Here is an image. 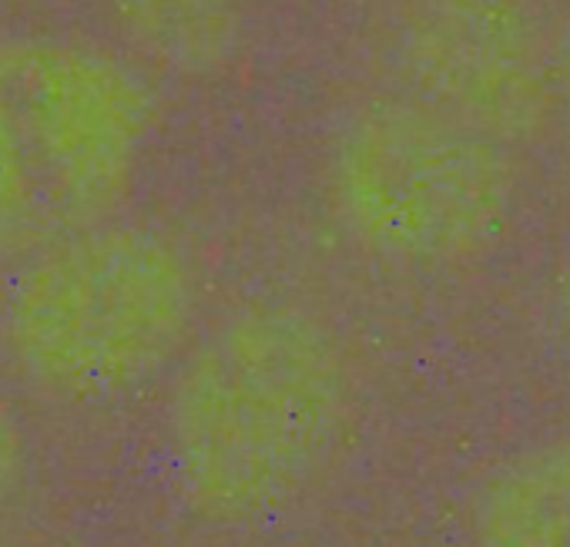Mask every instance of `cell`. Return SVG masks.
I'll return each mask as SVG.
<instances>
[{
	"label": "cell",
	"instance_id": "30bf717a",
	"mask_svg": "<svg viewBox=\"0 0 570 547\" xmlns=\"http://www.w3.org/2000/svg\"><path fill=\"white\" fill-rule=\"evenodd\" d=\"M557 326H560V336L570 350V265L563 268L560 286H557Z\"/></svg>",
	"mask_w": 570,
	"mask_h": 547
},
{
	"label": "cell",
	"instance_id": "ba28073f",
	"mask_svg": "<svg viewBox=\"0 0 570 547\" xmlns=\"http://www.w3.org/2000/svg\"><path fill=\"white\" fill-rule=\"evenodd\" d=\"M28 473V433L11 400L0 393V504H8Z\"/></svg>",
	"mask_w": 570,
	"mask_h": 547
},
{
	"label": "cell",
	"instance_id": "8fae6325",
	"mask_svg": "<svg viewBox=\"0 0 570 547\" xmlns=\"http://www.w3.org/2000/svg\"><path fill=\"white\" fill-rule=\"evenodd\" d=\"M0 547H18L14 540H8V537H0Z\"/></svg>",
	"mask_w": 570,
	"mask_h": 547
},
{
	"label": "cell",
	"instance_id": "52a82bcc",
	"mask_svg": "<svg viewBox=\"0 0 570 547\" xmlns=\"http://www.w3.org/2000/svg\"><path fill=\"white\" fill-rule=\"evenodd\" d=\"M125 28L161 61L215 68L232 55L235 14L228 0H115Z\"/></svg>",
	"mask_w": 570,
	"mask_h": 547
},
{
	"label": "cell",
	"instance_id": "6da1fadb",
	"mask_svg": "<svg viewBox=\"0 0 570 547\" xmlns=\"http://www.w3.org/2000/svg\"><path fill=\"white\" fill-rule=\"evenodd\" d=\"M353 410L336 333L296 306H248L181 363L165 443L181 500L222 527L275 520L333 463Z\"/></svg>",
	"mask_w": 570,
	"mask_h": 547
},
{
	"label": "cell",
	"instance_id": "277c9868",
	"mask_svg": "<svg viewBox=\"0 0 570 547\" xmlns=\"http://www.w3.org/2000/svg\"><path fill=\"white\" fill-rule=\"evenodd\" d=\"M350 238L406 268H450L497 245L513 208L503 141L416 98L350 118L330 158Z\"/></svg>",
	"mask_w": 570,
	"mask_h": 547
},
{
	"label": "cell",
	"instance_id": "5b68a950",
	"mask_svg": "<svg viewBox=\"0 0 570 547\" xmlns=\"http://www.w3.org/2000/svg\"><path fill=\"white\" fill-rule=\"evenodd\" d=\"M396 65L413 98L497 141L540 128L553 95V45L527 0H406Z\"/></svg>",
	"mask_w": 570,
	"mask_h": 547
},
{
	"label": "cell",
	"instance_id": "8992f818",
	"mask_svg": "<svg viewBox=\"0 0 570 547\" xmlns=\"http://www.w3.org/2000/svg\"><path fill=\"white\" fill-rule=\"evenodd\" d=\"M476 547H570V440L500 460L470 507Z\"/></svg>",
	"mask_w": 570,
	"mask_h": 547
},
{
	"label": "cell",
	"instance_id": "9c48e42d",
	"mask_svg": "<svg viewBox=\"0 0 570 547\" xmlns=\"http://www.w3.org/2000/svg\"><path fill=\"white\" fill-rule=\"evenodd\" d=\"M553 95L570 115V18L553 38Z\"/></svg>",
	"mask_w": 570,
	"mask_h": 547
},
{
	"label": "cell",
	"instance_id": "3957f363",
	"mask_svg": "<svg viewBox=\"0 0 570 547\" xmlns=\"http://www.w3.org/2000/svg\"><path fill=\"white\" fill-rule=\"evenodd\" d=\"M188 255L158 228L105 222L21 265L0 340L38 390L101 403L168 370L195 326Z\"/></svg>",
	"mask_w": 570,
	"mask_h": 547
},
{
	"label": "cell",
	"instance_id": "7a4b0ae2",
	"mask_svg": "<svg viewBox=\"0 0 570 547\" xmlns=\"http://www.w3.org/2000/svg\"><path fill=\"white\" fill-rule=\"evenodd\" d=\"M155 101L118 55L51 35L0 38V258L28 262L115 222Z\"/></svg>",
	"mask_w": 570,
	"mask_h": 547
}]
</instances>
